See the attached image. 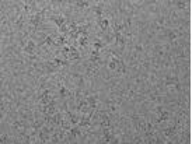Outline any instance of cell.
<instances>
[{"instance_id":"cell-1","label":"cell","mask_w":192,"mask_h":144,"mask_svg":"<svg viewBox=\"0 0 192 144\" xmlns=\"http://www.w3.org/2000/svg\"><path fill=\"white\" fill-rule=\"evenodd\" d=\"M100 25H101V28H104V29H105V28H107L108 25H109V21H108V20H101Z\"/></svg>"}]
</instances>
